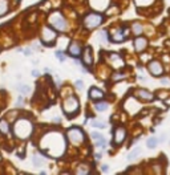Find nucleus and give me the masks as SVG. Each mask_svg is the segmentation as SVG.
<instances>
[{
    "label": "nucleus",
    "instance_id": "nucleus-28",
    "mask_svg": "<svg viewBox=\"0 0 170 175\" xmlns=\"http://www.w3.org/2000/svg\"><path fill=\"white\" fill-rule=\"evenodd\" d=\"M126 77V75L125 73H121V72H117V73H114V75L112 76V80L113 81H120V80H124V78Z\"/></svg>",
    "mask_w": 170,
    "mask_h": 175
},
{
    "label": "nucleus",
    "instance_id": "nucleus-34",
    "mask_svg": "<svg viewBox=\"0 0 170 175\" xmlns=\"http://www.w3.org/2000/svg\"><path fill=\"white\" fill-rule=\"evenodd\" d=\"M90 137H92L94 141H98V139H101V138H104L103 135H101L100 133H96V131H93L92 134H90Z\"/></svg>",
    "mask_w": 170,
    "mask_h": 175
},
{
    "label": "nucleus",
    "instance_id": "nucleus-40",
    "mask_svg": "<svg viewBox=\"0 0 170 175\" xmlns=\"http://www.w3.org/2000/svg\"><path fill=\"white\" fill-rule=\"evenodd\" d=\"M39 75H40V73H39L37 70H32V76L33 77H39Z\"/></svg>",
    "mask_w": 170,
    "mask_h": 175
},
{
    "label": "nucleus",
    "instance_id": "nucleus-27",
    "mask_svg": "<svg viewBox=\"0 0 170 175\" xmlns=\"http://www.w3.org/2000/svg\"><path fill=\"white\" fill-rule=\"evenodd\" d=\"M32 161H33V163H35V166H36V167H40V166L43 165V162H44L43 157L40 158V157H39V154H35V155H33Z\"/></svg>",
    "mask_w": 170,
    "mask_h": 175
},
{
    "label": "nucleus",
    "instance_id": "nucleus-30",
    "mask_svg": "<svg viewBox=\"0 0 170 175\" xmlns=\"http://www.w3.org/2000/svg\"><path fill=\"white\" fill-rule=\"evenodd\" d=\"M96 146H98V147H101V149H105V147H106V141H105L104 138L96 141Z\"/></svg>",
    "mask_w": 170,
    "mask_h": 175
},
{
    "label": "nucleus",
    "instance_id": "nucleus-14",
    "mask_svg": "<svg viewBox=\"0 0 170 175\" xmlns=\"http://www.w3.org/2000/svg\"><path fill=\"white\" fill-rule=\"evenodd\" d=\"M68 52H69V54L72 56V57H78V56L81 54V52H82L81 45L78 44L77 41H72L69 44V47H68Z\"/></svg>",
    "mask_w": 170,
    "mask_h": 175
},
{
    "label": "nucleus",
    "instance_id": "nucleus-11",
    "mask_svg": "<svg viewBox=\"0 0 170 175\" xmlns=\"http://www.w3.org/2000/svg\"><path fill=\"white\" fill-rule=\"evenodd\" d=\"M126 135H128V131L126 129L124 126H117L113 131V143L116 146H120L121 143H124V141L126 139Z\"/></svg>",
    "mask_w": 170,
    "mask_h": 175
},
{
    "label": "nucleus",
    "instance_id": "nucleus-9",
    "mask_svg": "<svg viewBox=\"0 0 170 175\" xmlns=\"http://www.w3.org/2000/svg\"><path fill=\"white\" fill-rule=\"evenodd\" d=\"M128 35H129L128 28L125 25H122L120 28H117V29H113V33H112V36H110V40L113 43H122V41L126 40Z\"/></svg>",
    "mask_w": 170,
    "mask_h": 175
},
{
    "label": "nucleus",
    "instance_id": "nucleus-39",
    "mask_svg": "<svg viewBox=\"0 0 170 175\" xmlns=\"http://www.w3.org/2000/svg\"><path fill=\"white\" fill-rule=\"evenodd\" d=\"M101 157H103V154H101V153H96V154H94V158H96V159H101Z\"/></svg>",
    "mask_w": 170,
    "mask_h": 175
},
{
    "label": "nucleus",
    "instance_id": "nucleus-12",
    "mask_svg": "<svg viewBox=\"0 0 170 175\" xmlns=\"http://www.w3.org/2000/svg\"><path fill=\"white\" fill-rule=\"evenodd\" d=\"M109 2L110 0H89V4L96 11H104L109 7Z\"/></svg>",
    "mask_w": 170,
    "mask_h": 175
},
{
    "label": "nucleus",
    "instance_id": "nucleus-18",
    "mask_svg": "<svg viewBox=\"0 0 170 175\" xmlns=\"http://www.w3.org/2000/svg\"><path fill=\"white\" fill-rule=\"evenodd\" d=\"M158 143H160V139L153 135V137L148 138V141H146V147L150 149V150H153V149H156V147H157Z\"/></svg>",
    "mask_w": 170,
    "mask_h": 175
},
{
    "label": "nucleus",
    "instance_id": "nucleus-45",
    "mask_svg": "<svg viewBox=\"0 0 170 175\" xmlns=\"http://www.w3.org/2000/svg\"><path fill=\"white\" fill-rule=\"evenodd\" d=\"M15 2H19V0H15Z\"/></svg>",
    "mask_w": 170,
    "mask_h": 175
},
{
    "label": "nucleus",
    "instance_id": "nucleus-29",
    "mask_svg": "<svg viewBox=\"0 0 170 175\" xmlns=\"http://www.w3.org/2000/svg\"><path fill=\"white\" fill-rule=\"evenodd\" d=\"M77 174H89L90 172V168L88 166H85V165H80V167L77 168Z\"/></svg>",
    "mask_w": 170,
    "mask_h": 175
},
{
    "label": "nucleus",
    "instance_id": "nucleus-6",
    "mask_svg": "<svg viewBox=\"0 0 170 175\" xmlns=\"http://www.w3.org/2000/svg\"><path fill=\"white\" fill-rule=\"evenodd\" d=\"M40 36H41L40 39H41L43 44L52 45L55 43V40H56V37H57V31H56L55 28H50L48 25H45V27H43Z\"/></svg>",
    "mask_w": 170,
    "mask_h": 175
},
{
    "label": "nucleus",
    "instance_id": "nucleus-26",
    "mask_svg": "<svg viewBox=\"0 0 170 175\" xmlns=\"http://www.w3.org/2000/svg\"><path fill=\"white\" fill-rule=\"evenodd\" d=\"M100 41L103 44H108L109 43V33L106 31H101L100 32Z\"/></svg>",
    "mask_w": 170,
    "mask_h": 175
},
{
    "label": "nucleus",
    "instance_id": "nucleus-38",
    "mask_svg": "<svg viewBox=\"0 0 170 175\" xmlns=\"http://www.w3.org/2000/svg\"><path fill=\"white\" fill-rule=\"evenodd\" d=\"M53 123H60V117H55L53 120H52Z\"/></svg>",
    "mask_w": 170,
    "mask_h": 175
},
{
    "label": "nucleus",
    "instance_id": "nucleus-10",
    "mask_svg": "<svg viewBox=\"0 0 170 175\" xmlns=\"http://www.w3.org/2000/svg\"><path fill=\"white\" fill-rule=\"evenodd\" d=\"M148 45H149V40L148 37L145 36H135L134 40H133V48L137 53H144L146 49H148Z\"/></svg>",
    "mask_w": 170,
    "mask_h": 175
},
{
    "label": "nucleus",
    "instance_id": "nucleus-25",
    "mask_svg": "<svg viewBox=\"0 0 170 175\" xmlns=\"http://www.w3.org/2000/svg\"><path fill=\"white\" fill-rule=\"evenodd\" d=\"M90 125H92L93 127H96V129H105L106 127V123L103 122V121H100V120H93L92 122H90Z\"/></svg>",
    "mask_w": 170,
    "mask_h": 175
},
{
    "label": "nucleus",
    "instance_id": "nucleus-35",
    "mask_svg": "<svg viewBox=\"0 0 170 175\" xmlns=\"http://www.w3.org/2000/svg\"><path fill=\"white\" fill-rule=\"evenodd\" d=\"M101 171H103V172H108V171H109V166H108V165H103V166H101Z\"/></svg>",
    "mask_w": 170,
    "mask_h": 175
},
{
    "label": "nucleus",
    "instance_id": "nucleus-1",
    "mask_svg": "<svg viewBox=\"0 0 170 175\" xmlns=\"http://www.w3.org/2000/svg\"><path fill=\"white\" fill-rule=\"evenodd\" d=\"M33 131V125L29 120L27 118H20L15 122L13 125V134L20 139H27L31 137Z\"/></svg>",
    "mask_w": 170,
    "mask_h": 175
},
{
    "label": "nucleus",
    "instance_id": "nucleus-13",
    "mask_svg": "<svg viewBox=\"0 0 170 175\" xmlns=\"http://www.w3.org/2000/svg\"><path fill=\"white\" fill-rule=\"evenodd\" d=\"M109 61H110V64L113 65L114 69H120L121 66H124V60L118 53H110L109 54Z\"/></svg>",
    "mask_w": 170,
    "mask_h": 175
},
{
    "label": "nucleus",
    "instance_id": "nucleus-41",
    "mask_svg": "<svg viewBox=\"0 0 170 175\" xmlns=\"http://www.w3.org/2000/svg\"><path fill=\"white\" fill-rule=\"evenodd\" d=\"M24 53H25V54H31V53H32V48H31V49H25Z\"/></svg>",
    "mask_w": 170,
    "mask_h": 175
},
{
    "label": "nucleus",
    "instance_id": "nucleus-4",
    "mask_svg": "<svg viewBox=\"0 0 170 175\" xmlns=\"http://www.w3.org/2000/svg\"><path fill=\"white\" fill-rule=\"evenodd\" d=\"M80 109V101L76 95H69L63 102V110L68 117H73Z\"/></svg>",
    "mask_w": 170,
    "mask_h": 175
},
{
    "label": "nucleus",
    "instance_id": "nucleus-21",
    "mask_svg": "<svg viewBox=\"0 0 170 175\" xmlns=\"http://www.w3.org/2000/svg\"><path fill=\"white\" fill-rule=\"evenodd\" d=\"M0 133L4 135L9 134V123L5 120H0Z\"/></svg>",
    "mask_w": 170,
    "mask_h": 175
},
{
    "label": "nucleus",
    "instance_id": "nucleus-15",
    "mask_svg": "<svg viewBox=\"0 0 170 175\" xmlns=\"http://www.w3.org/2000/svg\"><path fill=\"white\" fill-rule=\"evenodd\" d=\"M130 32H132L134 36H141L145 32V27L141 21H133L132 25H130Z\"/></svg>",
    "mask_w": 170,
    "mask_h": 175
},
{
    "label": "nucleus",
    "instance_id": "nucleus-8",
    "mask_svg": "<svg viewBox=\"0 0 170 175\" xmlns=\"http://www.w3.org/2000/svg\"><path fill=\"white\" fill-rule=\"evenodd\" d=\"M134 97H137V100L141 101V102H153L156 98V94L151 93L148 89H135Z\"/></svg>",
    "mask_w": 170,
    "mask_h": 175
},
{
    "label": "nucleus",
    "instance_id": "nucleus-24",
    "mask_svg": "<svg viewBox=\"0 0 170 175\" xmlns=\"http://www.w3.org/2000/svg\"><path fill=\"white\" fill-rule=\"evenodd\" d=\"M135 4H137V7H149L150 4H153V2H156V0H134Z\"/></svg>",
    "mask_w": 170,
    "mask_h": 175
},
{
    "label": "nucleus",
    "instance_id": "nucleus-20",
    "mask_svg": "<svg viewBox=\"0 0 170 175\" xmlns=\"http://www.w3.org/2000/svg\"><path fill=\"white\" fill-rule=\"evenodd\" d=\"M9 11V2L8 0H0V16H4Z\"/></svg>",
    "mask_w": 170,
    "mask_h": 175
},
{
    "label": "nucleus",
    "instance_id": "nucleus-44",
    "mask_svg": "<svg viewBox=\"0 0 170 175\" xmlns=\"http://www.w3.org/2000/svg\"><path fill=\"white\" fill-rule=\"evenodd\" d=\"M45 72H47V73H52V70H50L49 68H45Z\"/></svg>",
    "mask_w": 170,
    "mask_h": 175
},
{
    "label": "nucleus",
    "instance_id": "nucleus-36",
    "mask_svg": "<svg viewBox=\"0 0 170 175\" xmlns=\"http://www.w3.org/2000/svg\"><path fill=\"white\" fill-rule=\"evenodd\" d=\"M138 80H140V81H142V82H148V78H146L145 76H142V75H140V76H138Z\"/></svg>",
    "mask_w": 170,
    "mask_h": 175
},
{
    "label": "nucleus",
    "instance_id": "nucleus-37",
    "mask_svg": "<svg viewBox=\"0 0 170 175\" xmlns=\"http://www.w3.org/2000/svg\"><path fill=\"white\" fill-rule=\"evenodd\" d=\"M76 86H77V88H82V81H81V80H77V81H76Z\"/></svg>",
    "mask_w": 170,
    "mask_h": 175
},
{
    "label": "nucleus",
    "instance_id": "nucleus-3",
    "mask_svg": "<svg viewBox=\"0 0 170 175\" xmlns=\"http://www.w3.org/2000/svg\"><path fill=\"white\" fill-rule=\"evenodd\" d=\"M103 21H104V16L100 12H90L84 18L82 24L87 29L92 31V29H96L97 27H100L103 24Z\"/></svg>",
    "mask_w": 170,
    "mask_h": 175
},
{
    "label": "nucleus",
    "instance_id": "nucleus-23",
    "mask_svg": "<svg viewBox=\"0 0 170 175\" xmlns=\"http://www.w3.org/2000/svg\"><path fill=\"white\" fill-rule=\"evenodd\" d=\"M19 92H20V94L21 95H27V94H29L31 93V86H28V85H24V84H23V85H19Z\"/></svg>",
    "mask_w": 170,
    "mask_h": 175
},
{
    "label": "nucleus",
    "instance_id": "nucleus-22",
    "mask_svg": "<svg viewBox=\"0 0 170 175\" xmlns=\"http://www.w3.org/2000/svg\"><path fill=\"white\" fill-rule=\"evenodd\" d=\"M108 108H109V105H108V102H105V101H100V102L94 105V109L97 111H105V110H108Z\"/></svg>",
    "mask_w": 170,
    "mask_h": 175
},
{
    "label": "nucleus",
    "instance_id": "nucleus-33",
    "mask_svg": "<svg viewBox=\"0 0 170 175\" xmlns=\"http://www.w3.org/2000/svg\"><path fill=\"white\" fill-rule=\"evenodd\" d=\"M24 105H25V102H24V98H23L21 95H20V97L18 98V101H16V106H18V108H23V106H24Z\"/></svg>",
    "mask_w": 170,
    "mask_h": 175
},
{
    "label": "nucleus",
    "instance_id": "nucleus-43",
    "mask_svg": "<svg viewBox=\"0 0 170 175\" xmlns=\"http://www.w3.org/2000/svg\"><path fill=\"white\" fill-rule=\"evenodd\" d=\"M56 84H57V85H60V84H61V80L59 77H56Z\"/></svg>",
    "mask_w": 170,
    "mask_h": 175
},
{
    "label": "nucleus",
    "instance_id": "nucleus-16",
    "mask_svg": "<svg viewBox=\"0 0 170 175\" xmlns=\"http://www.w3.org/2000/svg\"><path fill=\"white\" fill-rule=\"evenodd\" d=\"M82 63H84V65H87V66H90L93 64V54H92V49H90V47H87L84 49V52H82Z\"/></svg>",
    "mask_w": 170,
    "mask_h": 175
},
{
    "label": "nucleus",
    "instance_id": "nucleus-2",
    "mask_svg": "<svg viewBox=\"0 0 170 175\" xmlns=\"http://www.w3.org/2000/svg\"><path fill=\"white\" fill-rule=\"evenodd\" d=\"M48 21L50 27H53L57 32H65L68 29V23L60 11H55V12L50 13L48 16Z\"/></svg>",
    "mask_w": 170,
    "mask_h": 175
},
{
    "label": "nucleus",
    "instance_id": "nucleus-31",
    "mask_svg": "<svg viewBox=\"0 0 170 175\" xmlns=\"http://www.w3.org/2000/svg\"><path fill=\"white\" fill-rule=\"evenodd\" d=\"M55 54H56V57L59 59L60 63H64V61H65V54H64L63 52H61V50H57V52H56Z\"/></svg>",
    "mask_w": 170,
    "mask_h": 175
},
{
    "label": "nucleus",
    "instance_id": "nucleus-32",
    "mask_svg": "<svg viewBox=\"0 0 170 175\" xmlns=\"http://www.w3.org/2000/svg\"><path fill=\"white\" fill-rule=\"evenodd\" d=\"M160 82H161V85H163V86H169L170 85V78L169 77H162L160 80Z\"/></svg>",
    "mask_w": 170,
    "mask_h": 175
},
{
    "label": "nucleus",
    "instance_id": "nucleus-5",
    "mask_svg": "<svg viewBox=\"0 0 170 175\" xmlns=\"http://www.w3.org/2000/svg\"><path fill=\"white\" fill-rule=\"evenodd\" d=\"M66 138L73 145H81L85 141V134L81 127H71L66 131Z\"/></svg>",
    "mask_w": 170,
    "mask_h": 175
},
{
    "label": "nucleus",
    "instance_id": "nucleus-42",
    "mask_svg": "<svg viewBox=\"0 0 170 175\" xmlns=\"http://www.w3.org/2000/svg\"><path fill=\"white\" fill-rule=\"evenodd\" d=\"M165 138H166V137H165V134H162V135H161V137L158 138V139H160V142H162V141H165Z\"/></svg>",
    "mask_w": 170,
    "mask_h": 175
},
{
    "label": "nucleus",
    "instance_id": "nucleus-7",
    "mask_svg": "<svg viewBox=\"0 0 170 175\" xmlns=\"http://www.w3.org/2000/svg\"><path fill=\"white\" fill-rule=\"evenodd\" d=\"M148 70L153 77H162L165 75V68L160 60H150L148 63Z\"/></svg>",
    "mask_w": 170,
    "mask_h": 175
},
{
    "label": "nucleus",
    "instance_id": "nucleus-19",
    "mask_svg": "<svg viewBox=\"0 0 170 175\" xmlns=\"http://www.w3.org/2000/svg\"><path fill=\"white\" fill-rule=\"evenodd\" d=\"M140 154H141V147H134V149L126 155V159H128L129 162H132V161H134V159H137Z\"/></svg>",
    "mask_w": 170,
    "mask_h": 175
},
{
    "label": "nucleus",
    "instance_id": "nucleus-17",
    "mask_svg": "<svg viewBox=\"0 0 170 175\" xmlns=\"http://www.w3.org/2000/svg\"><path fill=\"white\" fill-rule=\"evenodd\" d=\"M89 98L90 100H93V101H100V100H103L104 98V92L101 89L98 88H90L89 90Z\"/></svg>",
    "mask_w": 170,
    "mask_h": 175
}]
</instances>
